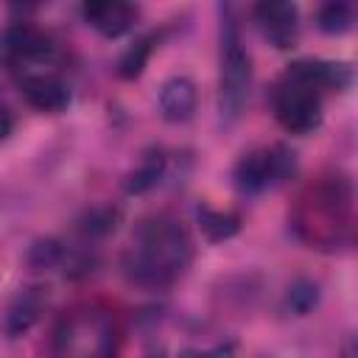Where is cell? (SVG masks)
I'll list each match as a JSON object with an SVG mask.
<instances>
[{
	"label": "cell",
	"mask_w": 358,
	"mask_h": 358,
	"mask_svg": "<svg viewBox=\"0 0 358 358\" xmlns=\"http://www.w3.org/2000/svg\"><path fill=\"white\" fill-rule=\"evenodd\" d=\"M199 103L196 95V84L187 76H171L162 87H159V112L168 123H185L193 117Z\"/></svg>",
	"instance_id": "11"
},
{
	"label": "cell",
	"mask_w": 358,
	"mask_h": 358,
	"mask_svg": "<svg viewBox=\"0 0 358 358\" xmlns=\"http://www.w3.org/2000/svg\"><path fill=\"white\" fill-rule=\"evenodd\" d=\"M355 22V8L350 3H324L316 11V25L324 34H344Z\"/></svg>",
	"instance_id": "15"
},
{
	"label": "cell",
	"mask_w": 358,
	"mask_h": 358,
	"mask_svg": "<svg viewBox=\"0 0 358 358\" xmlns=\"http://www.w3.org/2000/svg\"><path fill=\"white\" fill-rule=\"evenodd\" d=\"M199 227L207 235V241H227L241 229V218L229 210H213L201 207L199 210Z\"/></svg>",
	"instance_id": "13"
},
{
	"label": "cell",
	"mask_w": 358,
	"mask_h": 358,
	"mask_svg": "<svg viewBox=\"0 0 358 358\" xmlns=\"http://www.w3.org/2000/svg\"><path fill=\"white\" fill-rule=\"evenodd\" d=\"M42 313V291L39 288H25L17 294V299L8 305V313H6V333L11 338L28 333L34 327V322L39 319Z\"/></svg>",
	"instance_id": "12"
},
{
	"label": "cell",
	"mask_w": 358,
	"mask_h": 358,
	"mask_svg": "<svg viewBox=\"0 0 358 358\" xmlns=\"http://www.w3.org/2000/svg\"><path fill=\"white\" fill-rule=\"evenodd\" d=\"M235 344H215L207 350H185L182 358H232Z\"/></svg>",
	"instance_id": "18"
},
{
	"label": "cell",
	"mask_w": 358,
	"mask_h": 358,
	"mask_svg": "<svg viewBox=\"0 0 358 358\" xmlns=\"http://www.w3.org/2000/svg\"><path fill=\"white\" fill-rule=\"evenodd\" d=\"M17 84L25 95V101L39 109V112H62L70 103V90L59 73V59H45V62H34L25 64L20 70H14Z\"/></svg>",
	"instance_id": "7"
},
{
	"label": "cell",
	"mask_w": 358,
	"mask_h": 358,
	"mask_svg": "<svg viewBox=\"0 0 358 358\" xmlns=\"http://www.w3.org/2000/svg\"><path fill=\"white\" fill-rule=\"evenodd\" d=\"M193 260V241L182 221L157 213L143 218L123 252V274L140 288L176 282Z\"/></svg>",
	"instance_id": "2"
},
{
	"label": "cell",
	"mask_w": 358,
	"mask_h": 358,
	"mask_svg": "<svg viewBox=\"0 0 358 358\" xmlns=\"http://www.w3.org/2000/svg\"><path fill=\"white\" fill-rule=\"evenodd\" d=\"M294 232L310 249H336L352 238V187L344 176H319L291 210Z\"/></svg>",
	"instance_id": "3"
},
{
	"label": "cell",
	"mask_w": 358,
	"mask_h": 358,
	"mask_svg": "<svg viewBox=\"0 0 358 358\" xmlns=\"http://www.w3.org/2000/svg\"><path fill=\"white\" fill-rule=\"evenodd\" d=\"M252 87V59L243 48L241 28L227 11L221 22V48H218V115L221 123H235L249 101Z\"/></svg>",
	"instance_id": "5"
},
{
	"label": "cell",
	"mask_w": 358,
	"mask_h": 358,
	"mask_svg": "<svg viewBox=\"0 0 358 358\" xmlns=\"http://www.w3.org/2000/svg\"><path fill=\"white\" fill-rule=\"evenodd\" d=\"M11 129H14V117H11L8 106L0 101V140H3V137H8V134H11Z\"/></svg>",
	"instance_id": "19"
},
{
	"label": "cell",
	"mask_w": 358,
	"mask_h": 358,
	"mask_svg": "<svg viewBox=\"0 0 358 358\" xmlns=\"http://www.w3.org/2000/svg\"><path fill=\"white\" fill-rule=\"evenodd\" d=\"M341 358H358V352H355V344H352V341H347V344H344Z\"/></svg>",
	"instance_id": "20"
},
{
	"label": "cell",
	"mask_w": 358,
	"mask_h": 358,
	"mask_svg": "<svg viewBox=\"0 0 358 358\" xmlns=\"http://www.w3.org/2000/svg\"><path fill=\"white\" fill-rule=\"evenodd\" d=\"M45 59H59V48L45 31L34 28L31 22H11L0 31V67L14 73Z\"/></svg>",
	"instance_id": "8"
},
{
	"label": "cell",
	"mask_w": 358,
	"mask_h": 358,
	"mask_svg": "<svg viewBox=\"0 0 358 358\" xmlns=\"http://www.w3.org/2000/svg\"><path fill=\"white\" fill-rule=\"evenodd\" d=\"M154 42H157V36H154V34H145V36L134 39V45H131V48H129V50L120 56L117 73H120L123 78H137V76L143 73V67H145L148 56H151Z\"/></svg>",
	"instance_id": "16"
},
{
	"label": "cell",
	"mask_w": 358,
	"mask_h": 358,
	"mask_svg": "<svg viewBox=\"0 0 358 358\" xmlns=\"http://www.w3.org/2000/svg\"><path fill=\"white\" fill-rule=\"evenodd\" d=\"M316 299H319L316 282H310V280H296V282L288 288V294H285V308H288L291 313L302 316V313H308V310L316 305Z\"/></svg>",
	"instance_id": "17"
},
{
	"label": "cell",
	"mask_w": 358,
	"mask_h": 358,
	"mask_svg": "<svg viewBox=\"0 0 358 358\" xmlns=\"http://www.w3.org/2000/svg\"><path fill=\"white\" fill-rule=\"evenodd\" d=\"M252 14H255L257 28L263 31V36L274 48L285 50L296 42V36H299V11H296L294 3L266 0V3H257L252 8Z\"/></svg>",
	"instance_id": "9"
},
{
	"label": "cell",
	"mask_w": 358,
	"mask_h": 358,
	"mask_svg": "<svg viewBox=\"0 0 358 358\" xmlns=\"http://www.w3.org/2000/svg\"><path fill=\"white\" fill-rule=\"evenodd\" d=\"M115 316L95 302H81L70 308L56 322L50 336V358H115Z\"/></svg>",
	"instance_id": "4"
},
{
	"label": "cell",
	"mask_w": 358,
	"mask_h": 358,
	"mask_svg": "<svg viewBox=\"0 0 358 358\" xmlns=\"http://www.w3.org/2000/svg\"><path fill=\"white\" fill-rule=\"evenodd\" d=\"M352 67L330 59H296L271 87V109L288 134H310L322 123L327 92L347 90Z\"/></svg>",
	"instance_id": "1"
},
{
	"label": "cell",
	"mask_w": 358,
	"mask_h": 358,
	"mask_svg": "<svg viewBox=\"0 0 358 358\" xmlns=\"http://www.w3.org/2000/svg\"><path fill=\"white\" fill-rule=\"evenodd\" d=\"M294 171H296L294 151L280 145V143H274V145H263V148L246 151L235 162L232 179H235V187L241 193H263V190L291 179Z\"/></svg>",
	"instance_id": "6"
},
{
	"label": "cell",
	"mask_w": 358,
	"mask_h": 358,
	"mask_svg": "<svg viewBox=\"0 0 358 358\" xmlns=\"http://www.w3.org/2000/svg\"><path fill=\"white\" fill-rule=\"evenodd\" d=\"M162 173H165V157L157 151V154H145L143 159H140V165L129 173V179H126V190L129 193H145V190H151L159 179H162Z\"/></svg>",
	"instance_id": "14"
},
{
	"label": "cell",
	"mask_w": 358,
	"mask_h": 358,
	"mask_svg": "<svg viewBox=\"0 0 358 358\" xmlns=\"http://www.w3.org/2000/svg\"><path fill=\"white\" fill-rule=\"evenodd\" d=\"M84 22L98 31L106 39H117L126 31L134 28L137 20V6L131 3H117V0H101V3H84L81 8Z\"/></svg>",
	"instance_id": "10"
},
{
	"label": "cell",
	"mask_w": 358,
	"mask_h": 358,
	"mask_svg": "<svg viewBox=\"0 0 358 358\" xmlns=\"http://www.w3.org/2000/svg\"><path fill=\"white\" fill-rule=\"evenodd\" d=\"M148 358H162V355H148Z\"/></svg>",
	"instance_id": "21"
}]
</instances>
